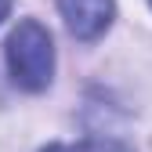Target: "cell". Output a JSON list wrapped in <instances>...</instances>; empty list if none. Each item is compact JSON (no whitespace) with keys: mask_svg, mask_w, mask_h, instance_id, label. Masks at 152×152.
Returning a JSON list of instances; mask_svg holds the SVG:
<instances>
[{"mask_svg":"<svg viewBox=\"0 0 152 152\" xmlns=\"http://www.w3.org/2000/svg\"><path fill=\"white\" fill-rule=\"evenodd\" d=\"M7 72L11 80L29 91V94H40L51 87V76H54V40L47 26H40L36 18H22L11 36H7Z\"/></svg>","mask_w":152,"mask_h":152,"instance_id":"6da1fadb","label":"cell"},{"mask_svg":"<svg viewBox=\"0 0 152 152\" xmlns=\"http://www.w3.org/2000/svg\"><path fill=\"white\" fill-rule=\"evenodd\" d=\"M40 152H94V145H65V141H54V145H47Z\"/></svg>","mask_w":152,"mask_h":152,"instance_id":"3957f363","label":"cell"},{"mask_svg":"<svg viewBox=\"0 0 152 152\" xmlns=\"http://www.w3.org/2000/svg\"><path fill=\"white\" fill-rule=\"evenodd\" d=\"M11 4H15V0H0V22H4V18L11 15Z\"/></svg>","mask_w":152,"mask_h":152,"instance_id":"277c9868","label":"cell"},{"mask_svg":"<svg viewBox=\"0 0 152 152\" xmlns=\"http://www.w3.org/2000/svg\"><path fill=\"white\" fill-rule=\"evenodd\" d=\"M58 11L76 40H98L116 18V0H58Z\"/></svg>","mask_w":152,"mask_h":152,"instance_id":"7a4b0ae2","label":"cell"},{"mask_svg":"<svg viewBox=\"0 0 152 152\" xmlns=\"http://www.w3.org/2000/svg\"><path fill=\"white\" fill-rule=\"evenodd\" d=\"M148 4H152V0H148Z\"/></svg>","mask_w":152,"mask_h":152,"instance_id":"5b68a950","label":"cell"}]
</instances>
